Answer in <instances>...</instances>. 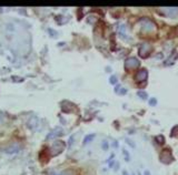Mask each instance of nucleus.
I'll return each mask as SVG.
<instances>
[{"mask_svg":"<svg viewBox=\"0 0 178 175\" xmlns=\"http://www.w3.org/2000/svg\"><path fill=\"white\" fill-rule=\"evenodd\" d=\"M138 95H139L141 99H147V94H146V93H143V91H139V92H138Z\"/></svg>","mask_w":178,"mask_h":175,"instance_id":"9","label":"nucleus"},{"mask_svg":"<svg viewBox=\"0 0 178 175\" xmlns=\"http://www.w3.org/2000/svg\"><path fill=\"white\" fill-rule=\"evenodd\" d=\"M150 51H151V47H150L148 43H145V44H143V46L140 47L139 56H141L143 58H145L146 56H148V54H149Z\"/></svg>","mask_w":178,"mask_h":175,"instance_id":"4","label":"nucleus"},{"mask_svg":"<svg viewBox=\"0 0 178 175\" xmlns=\"http://www.w3.org/2000/svg\"><path fill=\"white\" fill-rule=\"evenodd\" d=\"M94 136H95L94 134H92V135H88V136H87L86 139L84 140V144H87V143L89 142V141H92V139H94Z\"/></svg>","mask_w":178,"mask_h":175,"instance_id":"8","label":"nucleus"},{"mask_svg":"<svg viewBox=\"0 0 178 175\" xmlns=\"http://www.w3.org/2000/svg\"><path fill=\"white\" fill-rule=\"evenodd\" d=\"M65 149V143L61 141H58L53 144V146L51 147V154L53 155H57L60 152H63V150Z\"/></svg>","mask_w":178,"mask_h":175,"instance_id":"2","label":"nucleus"},{"mask_svg":"<svg viewBox=\"0 0 178 175\" xmlns=\"http://www.w3.org/2000/svg\"><path fill=\"white\" fill-rule=\"evenodd\" d=\"M145 21L146 22L144 24V29L146 31H154V30H156V26L151 21H149V20H145Z\"/></svg>","mask_w":178,"mask_h":175,"instance_id":"6","label":"nucleus"},{"mask_svg":"<svg viewBox=\"0 0 178 175\" xmlns=\"http://www.w3.org/2000/svg\"><path fill=\"white\" fill-rule=\"evenodd\" d=\"M156 140H157V141H159V143H164V137L157 136V137H156Z\"/></svg>","mask_w":178,"mask_h":175,"instance_id":"11","label":"nucleus"},{"mask_svg":"<svg viewBox=\"0 0 178 175\" xmlns=\"http://www.w3.org/2000/svg\"><path fill=\"white\" fill-rule=\"evenodd\" d=\"M145 175H150L149 171H145Z\"/></svg>","mask_w":178,"mask_h":175,"instance_id":"14","label":"nucleus"},{"mask_svg":"<svg viewBox=\"0 0 178 175\" xmlns=\"http://www.w3.org/2000/svg\"><path fill=\"white\" fill-rule=\"evenodd\" d=\"M126 68L128 69H134V68H137L139 66V61L136 59V58H129L125 61Z\"/></svg>","mask_w":178,"mask_h":175,"instance_id":"3","label":"nucleus"},{"mask_svg":"<svg viewBox=\"0 0 178 175\" xmlns=\"http://www.w3.org/2000/svg\"><path fill=\"white\" fill-rule=\"evenodd\" d=\"M49 175H75L72 171H66V172H53L51 171Z\"/></svg>","mask_w":178,"mask_h":175,"instance_id":"7","label":"nucleus"},{"mask_svg":"<svg viewBox=\"0 0 178 175\" xmlns=\"http://www.w3.org/2000/svg\"><path fill=\"white\" fill-rule=\"evenodd\" d=\"M110 82L112 83V84H115V83H116V78H115V76H111V78H110Z\"/></svg>","mask_w":178,"mask_h":175,"instance_id":"12","label":"nucleus"},{"mask_svg":"<svg viewBox=\"0 0 178 175\" xmlns=\"http://www.w3.org/2000/svg\"><path fill=\"white\" fill-rule=\"evenodd\" d=\"M146 78H147V71H146L145 69L139 70L138 73L136 74V81H138V82H141V81L146 80Z\"/></svg>","mask_w":178,"mask_h":175,"instance_id":"5","label":"nucleus"},{"mask_svg":"<svg viewBox=\"0 0 178 175\" xmlns=\"http://www.w3.org/2000/svg\"><path fill=\"white\" fill-rule=\"evenodd\" d=\"M177 133H178V126H175V128H174V130L172 131V135H173V136H175Z\"/></svg>","mask_w":178,"mask_h":175,"instance_id":"10","label":"nucleus"},{"mask_svg":"<svg viewBox=\"0 0 178 175\" xmlns=\"http://www.w3.org/2000/svg\"><path fill=\"white\" fill-rule=\"evenodd\" d=\"M155 104H156V100L155 99L150 100V105H155Z\"/></svg>","mask_w":178,"mask_h":175,"instance_id":"13","label":"nucleus"},{"mask_svg":"<svg viewBox=\"0 0 178 175\" xmlns=\"http://www.w3.org/2000/svg\"><path fill=\"white\" fill-rule=\"evenodd\" d=\"M160 161L163 162L164 164H169L173 161V156H172V153L169 150H164L160 154Z\"/></svg>","mask_w":178,"mask_h":175,"instance_id":"1","label":"nucleus"}]
</instances>
